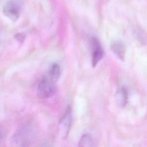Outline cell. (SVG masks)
I'll return each instance as SVG.
<instances>
[{"label":"cell","mask_w":147,"mask_h":147,"mask_svg":"<svg viewBox=\"0 0 147 147\" xmlns=\"http://www.w3.org/2000/svg\"><path fill=\"white\" fill-rule=\"evenodd\" d=\"M36 134L34 125L27 123L18 129L12 137V141L17 146H30L35 141Z\"/></svg>","instance_id":"6da1fadb"},{"label":"cell","mask_w":147,"mask_h":147,"mask_svg":"<svg viewBox=\"0 0 147 147\" xmlns=\"http://www.w3.org/2000/svg\"><path fill=\"white\" fill-rule=\"evenodd\" d=\"M56 91L54 82L49 77L42 78L37 87V95L39 98L45 99L52 96Z\"/></svg>","instance_id":"7a4b0ae2"},{"label":"cell","mask_w":147,"mask_h":147,"mask_svg":"<svg viewBox=\"0 0 147 147\" xmlns=\"http://www.w3.org/2000/svg\"><path fill=\"white\" fill-rule=\"evenodd\" d=\"M2 11L6 17L15 22L20 16L21 5L16 0H9L3 6Z\"/></svg>","instance_id":"3957f363"},{"label":"cell","mask_w":147,"mask_h":147,"mask_svg":"<svg viewBox=\"0 0 147 147\" xmlns=\"http://www.w3.org/2000/svg\"><path fill=\"white\" fill-rule=\"evenodd\" d=\"M71 108L68 106L59 122V130L63 138H65L69 133L71 126Z\"/></svg>","instance_id":"277c9868"},{"label":"cell","mask_w":147,"mask_h":147,"mask_svg":"<svg viewBox=\"0 0 147 147\" xmlns=\"http://www.w3.org/2000/svg\"><path fill=\"white\" fill-rule=\"evenodd\" d=\"M91 46L92 48V65L95 67L103 56V51L99 41L97 38L92 37L91 39Z\"/></svg>","instance_id":"5b68a950"},{"label":"cell","mask_w":147,"mask_h":147,"mask_svg":"<svg viewBox=\"0 0 147 147\" xmlns=\"http://www.w3.org/2000/svg\"><path fill=\"white\" fill-rule=\"evenodd\" d=\"M115 98L116 102L119 107H125L128 99V92L126 88L124 86L120 87L116 91Z\"/></svg>","instance_id":"8992f818"},{"label":"cell","mask_w":147,"mask_h":147,"mask_svg":"<svg viewBox=\"0 0 147 147\" xmlns=\"http://www.w3.org/2000/svg\"><path fill=\"white\" fill-rule=\"evenodd\" d=\"M111 49L114 55L120 60H123L125 55V45L121 41H116L111 44Z\"/></svg>","instance_id":"52a82bcc"},{"label":"cell","mask_w":147,"mask_h":147,"mask_svg":"<svg viewBox=\"0 0 147 147\" xmlns=\"http://www.w3.org/2000/svg\"><path fill=\"white\" fill-rule=\"evenodd\" d=\"M61 75L60 67L57 63H53L51 68L49 72V77L54 82H57Z\"/></svg>","instance_id":"ba28073f"},{"label":"cell","mask_w":147,"mask_h":147,"mask_svg":"<svg viewBox=\"0 0 147 147\" xmlns=\"http://www.w3.org/2000/svg\"><path fill=\"white\" fill-rule=\"evenodd\" d=\"M95 145L94 144V141L92 138V137L88 134H86L83 135L79 142V146H94Z\"/></svg>","instance_id":"9c48e42d"},{"label":"cell","mask_w":147,"mask_h":147,"mask_svg":"<svg viewBox=\"0 0 147 147\" xmlns=\"http://www.w3.org/2000/svg\"><path fill=\"white\" fill-rule=\"evenodd\" d=\"M134 34L137 40L141 45H144L146 44L147 41V36L142 29L138 28H136L134 29Z\"/></svg>","instance_id":"30bf717a"},{"label":"cell","mask_w":147,"mask_h":147,"mask_svg":"<svg viewBox=\"0 0 147 147\" xmlns=\"http://www.w3.org/2000/svg\"><path fill=\"white\" fill-rule=\"evenodd\" d=\"M14 38L18 42L22 43L26 38V35L24 33H19L14 35Z\"/></svg>","instance_id":"8fae6325"},{"label":"cell","mask_w":147,"mask_h":147,"mask_svg":"<svg viewBox=\"0 0 147 147\" xmlns=\"http://www.w3.org/2000/svg\"><path fill=\"white\" fill-rule=\"evenodd\" d=\"M2 137H3V133H2V132L0 130V140L2 139Z\"/></svg>","instance_id":"7c38bea8"}]
</instances>
